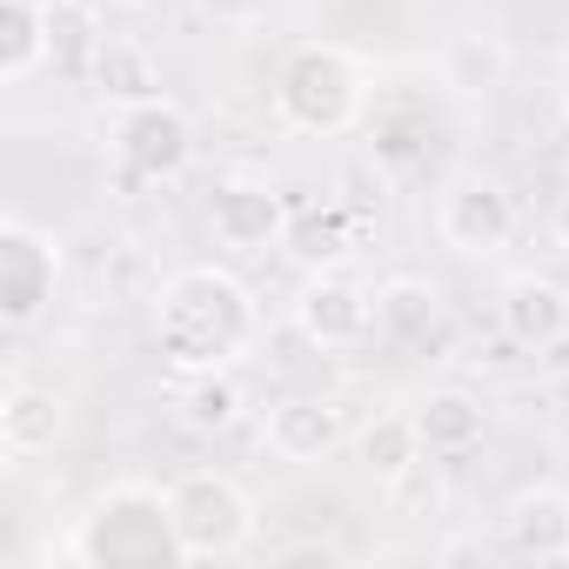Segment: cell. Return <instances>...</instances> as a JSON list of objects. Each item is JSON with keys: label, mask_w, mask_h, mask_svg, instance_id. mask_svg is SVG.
<instances>
[{"label": "cell", "mask_w": 569, "mask_h": 569, "mask_svg": "<svg viewBox=\"0 0 569 569\" xmlns=\"http://www.w3.org/2000/svg\"><path fill=\"white\" fill-rule=\"evenodd\" d=\"M261 336V309L228 268H181L161 281L154 296V342L168 356V369L181 376H208V369H234Z\"/></svg>", "instance_id": "1"}, {"label": "cell", "mask_w": 569, "mask_h": 569, "mask_svg": "<svg viewBox=\"0 0 569 569\" xmlns=\"http://www.w3.org/2000/svg\"><path fill=\"white\" fill-rule=\"evenodd\" d=\"M68 562L81 569H148V562H181V542H174V516H168V489L128 476V482H108L88 516H74V536H68Z\"/></svg>", "instance_id": "2"}, {"label": "cell", "mask_w": 569, "mask_h": 569, "mask_svg": "<svg viewBox=\"0 0 569 569\" xmlns=\"http://www.w3.org/2000/svg\"><path fill=\"white\" fill-rule=\"evenodd\" d=\"M362 101H369L362 61L349 48H336V41L296 48L289 61H281V74H274V114H281L289 134H322L329 141V134L362 121Z\"/></svg>", "instance_id": "3"}, {"label": "cell", "mask_w": 569, "mask_h": 569, "mask_svg": "<svg viewBox=\"0 0 569 569\" xmlns=\"http://www.w3.org/2000/svg\"><path fill=\"white\" fill-rule=\"evenodd\" d=\"M168 516L181 562H228L254 542V496L228 469H188L168 482Z\"/></svg>", "instance_id": "4"}, {"label": "cell", "mask_w": 569, "mask_h": 569, "mask_svg": "<svg viewBox=\"0 0 569 569\" xmlns=\"http://www.w3.org/2000/svg\"><path fill=\"white\" fill-rule=\"evenodd\" d=\"M194 161V121L161 94V101H141V108H121V128H114V181L134 194V188H161V181H181Z\"/></svg>", "instance_id": "5"}, {"label": "cell", "mask_w": 569, "mask_h": 569, "mask_svg": "<svg viewBox=\"0 0 569 569\" xmlns=\"http://www.w3.org/2000/svg\"><path fill=\"white\" fill-rule=\"evenodd\" d=\"M61 289V241L48 228H34L28 214L0 221V329L21 336L54 309Z\"/></svg>", "instance_id": "6"}, {"label": "cell", "mask_w": 569, "mask_h": 569, "mask_svg": "<svg viewBox=\"0 0 569 569\" xmlns=\"http://www.w3.org/2000/svg\"><path fill=\"white\" fill-rule=\"evenodd\" d=\"M516 228H522L516 194H509L496 174L462 168V174H449V181H442L436 234H442V248H456L462 261H489V254H502V248L516 241Z\"/></svg>", "instance_id": "7"}, {"label": "cell", "mask_w": 569, "mask_h": 569, "mask_svg": "<svg viewBox=\"0 0 569 569\" xmlns=\"http://www.w3.org/2000/svg\"><path fill=\"white\" fill-rule=\"evenodd\" d=\"M296 329L316 349H362L376 336V296L362 289V281L322 268V274H309V289L296 296Z\"/></svg>", "instance_id": "8"}, {"label": "cell", "mask_w": 569, "mask_h": 569, "mask_svg": "<svg viewBox=\"0 0 569 569\" xmlns=\"http://www.w3.org/2000/svg\"><path fill=\"white\" fill-rule=\"evenodd\" d=\"M208 234L214 248L228 254H268L281 248V234H289V201H281L268 181H221L214 201H208Z\"/></svg>", "instance_id": "9"}, {"label": "cell", "mask_w": 569, "mask_h": 569, "mask_svg": "<svg viewBox=\"0 0 569 569\" xmlns=\"http://www.w3.org/2000/svg\"><path fill=\"white\" fill-rule=\"evenodd\" d=\"M502 542L522 562H569V489L529 482L502 502Z\"/></svg>", "instance_id": "10"}, {"label": "cell", "mask_w": 569, "mask_h": 569, "mask_svg": "<svg viewBox=\"0 0 569 569\" xmlns=\"http://www.w3.org/2000/svg\"><path fill=\"white\" fill-rule=\"evenodd\" d=\"M496 322L516 349H549L569 336V289L549 274H509L502 281V296H496Z\"/></svg>", "instance_id": "11"}, {"label": "cell", "mask_w": 569, "mask_h": 569, "mask_svg": "<svg viewBox=\"0 0 569 569\" xmlns=\"http://www.w3.org/2000/svg\"><path fill=\"white\" fill-rule=\"evenodd\" d=\"M342 429H349V416H342V402H322V396H281V402H268V449L281 456V462H322L336 442H342Z\"/></svg>", "instance_id": "12"}, {"label": "cell", "mask_w": 569, "mask_h": 569, "mask_svg": "<svg viewBox=\"0 0 569 569\" xmlns=\"http://www.w3.org/2000/svg\"><path fill=\"white\" fill-rule=\"evenodd\" d=\"M449 309H442V289L429 274H389L376 289V336L396 342V349H429L442 336Z\"/></svg>", "instance_id": "13"}, {"label": "cell", "mask_w": 569, "mask_h": 569, "mask_svg": "<svg viewBox=\"0 0 569 569\" xmlns=\"http://www.w3.org/2000/svg\"><path fill=\"white\" fill-rule=\"evenodd\" d=\"M362 234H369V214H356L349 201H329V208L289 214V234H281V254H289V261H302L309 274H322V268L349 261Z\"/></svg>", "instance_id": "14"}, {"label": "cell", "mask_w": 569, "mask_h": 569, "mask_svg": "<svg viewBox=\"0 0 569 569\" xmlns=\"http://www.w3.org/2000/svg\"><path fill=\"white\" fill-rule=\"evenodd\" d=\"M61 422H68V409H61V396H54V389L14 382L8 396H0V449H8L14 462L48 456V449L61 442Z\"/></svg>", "instance_id": "15"}, {"label": "cell", "mask_w": 569, "mask_h": 569, "mask_svg": "<svg viewBox=\"0 0 569 569\" xmlns=\"http://www.w3.org/2000/svg\"><path fill=\"white\" fill-rule=\"evenodd\" d=\"M409 416H416L429 456H469V449L482 442V429H489V409H482V396H469V389H429Z\"/></svg>", "instance_id": "16"}, {"label": "cell", "mask_w": 569, "mask_h": 569, "mask_svg": "<svg viewBox=\"0 0 569 569\" xmlns=\"http://www.w3.org/2000/svg\"><path fill=\"white\" fill-rule=\"evenodd\" d=\"M54 61V28H48V0H0V81L21 88Z\"/></svg>", "instance_id": "17"}, {"label": "cell", "mask_w": 569, "mask_h": 569, "mask_svg": "<svg viewBox=\"0 0 569 569\" xmlns=\"http://www.w3.org/2000/svg\"><path fill=\"white\" fill-rule=\"evenodd\" d=\"M436 81L456 101H489L509 81V48L496 34H449L442 41V61H436Z\"/></svg>", "instance_id": "18"}, {"label": "cell", "mask_w": 569, "mask_h": 569, "mask_svg": "<svg viewBox=\"0 0 569 569\" xmlns=\"http://www.w3.org/2000/svg\"><path fill=\"white\" fill-rule=\"evenodd\" d=\"M94 94L114 101V108H141V101H161V68L141 41H101L94 48V68H88Z\"/></svg>", "instance_id": "19"}, {"label": "cell", "mask_w": 569, "mask_h": 569, "mask_svg": "<svg viewBox=\"0 0 569 569\" xmlns=\"http://www.w3.org/2000/svg\"><path fill=\"white\" fill-rule=\"evenodd\" d=\"M356 456H362V469L389 489L396 476H409L429 449H422V429H416V416H376L369 429H362V442H356Z\"/></svg>", "instance_id": "20"}, {"label": "cell", "mask_w": 569, "mask_h": 569, "mask_svg": "<svg viewBox=\"0 0 569 569\" xmlns=\"http://www.w3.org/2000/svg\"><path fill=\"white\" fill-rule=\"evenodd\" d=\"M241 382L228 376V369H208V376H188V389H181V422L194 429V436H228L234 422H241Z\"/></svg>", "instance_id": "21"}, {"label": "cell", "mask_w": 569, "mask_h": 569, "mask_svg": "<svg viewBox=\"0 0 569 569\" xmlns=\"http://www.w3.org/2000/svg\"><path fill=\"white\" fill-rule=\"evenodd\" d=\"M48 28H54V61L61 68H94V14H88V0H48Z\"/></svg>", "instance_id": "22"}, {"label": "cell", "mask_w": 569, "mask_h": 569, "mask_svg": "<svg viewBox=\"0 0 569 569\" xmlns=\"http://www.w3.org/2000/svg\"><path fill=\"white\" fill-rule=\"evenodd\" d=\"M382 188H389L382 161H349V168L336 174V201H349V208L369 214V221H376V208H382Z\"/></svg>", "instance_id": "23"}, {"label": "cell", "mask_w": 569, "mask_h": 569, "mask_svg": "<svg viewBox=\"0 0 569 569\" xmlns=\"http://www.w3.org/2000/svg\"><path fill=\"white\" fill-rule=\"evenodd\" d=\"M201 8H208L221 28H254V21H268V0H201Z\"/></svg>", "instance_id": "24"}, {"label": "cell", "mask_w": 569, "mask_h": 569, "mask_svg": "<svg viewBox=\"0 0 569 569\" xmlns=\"http://www.w3.org/2000/svg\"><path fill=\"white\" fill-rule=\"evenodd\" d=\"M476 556H482V542H469V536H462V542H442V549H436V562H476Z\"/></svg>", "instance_id": "25"}, {"label": "cell", "mask_w": 569, "mask_h": 569, "mask_svg": "<svg viewBox=\"0 0 569 569\" xmlns=\"http://www.w3.org/2000/svg\"><path fill=\"white\" fill-rule=\"evenodd\" d=\"M549 228H556V248L569 254V188L556 194V214H549Z\"/></svg>", "instance_id": "26"}, {"label": "cell", "mask_w": 569, "mask_h": 569, "mask_svg": "<svg viewBox=\"0 0 569 569\" xmlns=\"http://www.w3.org/2000/svg\"><path fill=\"white\" fill-rule=\"evenodd\" d=\"M114 8H154V0H114Z\"/></svg>", "instance_id": "27"}]
</instances>
